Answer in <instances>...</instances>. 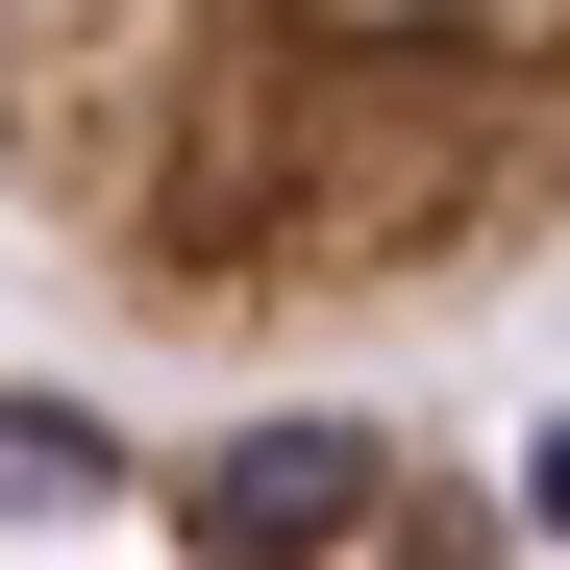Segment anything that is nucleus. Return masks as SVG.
Masks as SVG:
<instances>
[{
  "mask_svg": "<svg viewBox=\"0 0 570 570\" xmlns=\"http://www.w3.org/2000/svg\"><path fill=\"white\" fill-rule=\"evenodd\" d=\"M0 224L174 372L422 347L570 273V0H0Z\"/></svg>",
  "mask_w": 570,
  "mask_h": 570,
  "instance_id": "1",
  "label": "nucleus"
},
{
  "mask_svg": "<svg viewBox=\"0 0 570 570\" xmlns=\"http://www.w3.org/2000/svg\"><path fill=\"white\" fill-rule=\"evenodd\" d=\"M0 570H521V497L397 397L149 422L75 372H0Z\"/></svg>",
  "mask_w": 570,
  "mask_h": 570,
  "instance_id": "2",
  "label": "nucleus"
}]
</instances>
